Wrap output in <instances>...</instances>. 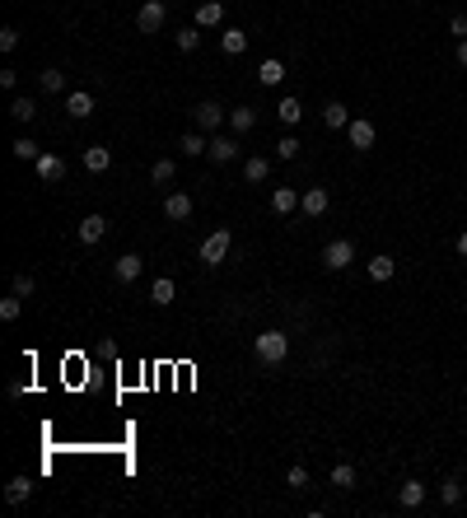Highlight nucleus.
Returning <instances> with one entry per match:
<instances>
[{"instance_id":"obj_1","label":"nucleus","mask_w":467,"mask_h":518,"mask_svg":"<svg viewBox=\"0 0 467 518\" xmlns=\"http://www.w3.org/2000/svg\"><path fill=\"white\" fill-rule=\"evenodd\" d=\"M252 355L262 364H280L290 355V336H285V331H257V336H252Z\"/></svg>"},{"instance_id":"obj_2","label":"nucleus","mask_w":467,"mask_h":518,"mask_svg":"<svg viewBox=\"0 0 467 518\" xmlns=\"http://www.w3.org/2000/svg\"><path fill=\"white\" fill-rule=\"evenodd\" d=\"M192 122H197V131H206V136H215L220 126L229 122V112L220 108V103H197V108H192Z\"/></svg>"},{"instance_id":"obj_3","label":"nucleus","mask_w":467,"mask_h":518,"mask_svg":"<svg viewBox=\"0 0 467 518\" xmlns=\"http://www.w3.org/2000/svg\"><path fill=\"white\" fill-rule=\"evenodd\" d=\"M323 262H327V271H346L355 262V243H351V238H332L323 248Z\"/></svg>"},{"instance_id":"obj_4","label":"nucleus","mask_w":467,"mask_h":518,"mask_svg":"<svg viewBox=\"0 0 467 518\" xmlns=\"http://www.w3.org/2000/svg\"><path fill=\"white\" fill-rule=\"evenodd\" d=\"M164 19H169V5H164V0H145V5L136 10V29L140 33H159Z\"/></svg>"},{"instance_id":"obj_5","label":"nucleus","mask_w":467,"mask_h":518,"mask_svg":"<svg viewBox=\"0 0 467 518\" xmlns=\"http://www.w3.org/2000/svg\"><path fill=\"white\" fill-rule=\"evenodd\" d=\"M229 243H234L229 229H215V234H210V238L201 243V262H206V267H220V262L229 257Z\"/></svg>"},{"instance_id":"obj_6","label":"nucleus","mask_w":467,"mask_h":518,"mask_svg":"<svg viewBox=\"0 0 467 518\" xmlns=\"http://www.w3.org/2000/svg\"><path fill=\"white\" fill-rule=\"evenodd\" d=\"M346 136H351V150H374V141H378L374 122H365V117H355V122L346 126Z\"/></svg>"},{"instance_id":"obj_7","label":"nucleus","mask_w":467,"mask_h":518,"mask_svg":"<svg viewBox=\"0 0 467 518\" xmlns=\"http://www.w3.org/2000/svg\"><path fill=\"white\" fill-rule=\"evenodd\" d=\"M33 168H38L43 182H61V178H66V159L61 155H38V159H33Z\"/></svg>"},{"instance_id":"obj_8","label":"nucleus","mask_w":467,"mask_h":518,"mask_svg":"<svg viewBox=\"0 0 467 518\" xmlns=\"http://www.w3.org/2000/svg\"><path fill=\"white\" fill-rule=\"evenodd\" d=\"M75 234H79V243H103V238H108V220H103V215H84Z\"/></svg>"},{"instance_id":"obj_9","label":"nucleus","mask_w":467,"mask_h":518,"mask_svg":"<svg viewBox=\"0 0 467 518\" xmlns=\"http://www.w3.org/2000/svg\"><path fill=\"white\" fill-rule=\"evenodd\" d=\"M206 155L215 159V164H229V159H238V141L234 136H210V150Z\"/></svg>"},{"instance_id":"obj_10","label":"nucleus","mask_w":467,"mask_h":518,"mask_svg":"<svg viewBox=\"0 0 467 518\" xmlns=\"http://www.w3.org/2000/svg\"><path fill=\"white\" fill-rule=\"evenodd\" d=\"M140 267H145V262H140L136 252H122V257H117V267H112V276H117L122 285H131L140 276Z\"/></svg>"},{"instance_id":"obj_11","label":"nucleus","mask_w":467,"mask_h":518,"mask_svg":"<svg viewBox=\"0 0 467 518\" xmlns=\"http://www.w3.org/2000/svg\"><path fill=\"white\" fill-rule=\"evenodd\" d=\"M84 168H89V173H108L112 168V150H108V145H89V150H84Z\"/></svg>"},{"instance_id":"obj_12","label":"nucleus","mask_w":467,"mask_h":518,"mask_svg":"<svg viewBox=\"0 0 467 518\" xmlns=\"http://www.w3.org/2000/svg\"><path fill=\"white\" fill-rule=\"evenodd\" d=\"M215 24H224V5H220V0L197 5V29H215Z\"/></svg>"},{"instance_id":"obj_13","label":"nucleus","mask_w":467,"mask_h":518,"mask_svg":"<svg viewBox=\"0 0 467 518\" xmlns=\"http://www.w3.org/2000/svg\"><path fill=\"white\" fill-rule=\"evenodd\" d=\"M164 215H169V220H178V224H183L187 215H192V196H187V191H173L169 201H164Z\"/></svg>"},{"instance_id":"obj_14","label":"nucleus","mask_w":467,"mask_h":518,"mask_svg":"<svg viewBox=\"0 0 467 518\" xmlns=\"http://www.w3.org/2000/svg\"><path fill=\"white\" fill-rule=\"evenodd\" d=\"M173 299H178V285H173L169 276H159V281L150 285V304H159V308H169Z\"/></svg>"},{"instance_id":"obj_15","label":"nucleus","mask_w":467,"mask_h":518,"mask_svg":"<svg viewBox=\"0 0 467 518\" xmlns=\"http://www.w3.org/2000/svg\"><path fill=\"white\" fill-rule=\"evenodd\" d=\"M299 210H304V215H327V191L323 187H309L304 196H299Z\"/></svg>"},{"instance_id":"obj_16","label":"nucleus","mask_w":467,"mask_h":518,"mask_svg":"<svg viewBox=\"0 0 467 518\" xmlns=\"http://www.w3.org/2000/svg\"><path fill=\"white\" fill-rule=\"evenodd\" d=\"M66 112H70L75 122H84V117H89V112H93V94H84V89H75V94L66 98Z\"/></svg>"},{"instance_id":"obj_17","label":"nucleus","mask_w":467,"mask_h":518,"mask_svg":"<svg viewBox=\"0 0 467 518\" xmlns=\"http://www.w3.org/2000/svg\"><path fill=\"white\" fill-rule=\"evenodd\" d=\"M397 500H402V509H420V504H425V486H420V481H402Z\"/></svg>"},{"instance_id":"obj_18","label":"nucleus","mask_w":467,"mask_h":518,"mask_svg":"<svg viewBox=\"0 0 467 518\" xmlns=\"http://www.w3.org/2000/svg\"><path fill=\"white\" fill-rule=\"evenodd\" d=\"M220 47L229 52V56L248 52V33H243V29H224V33H220Z\"/></svg>"},{"instance_id":"obj_19","label":"nucleus","mask_w":467,"mask_h":518,"mask_svg":"<svg viewBox=\"0 0 467 518\" xmlns=\"http://www.w3.org/2000/svg\"><path fill=\"white\" fill-rule=\"evenodd\" d=\"M210 141H206V131H187L183 141H178V155H206Z\"/></svg>"},{"instance_id":"obj_20","label":"nucleus","mask_w":467,"mask_h":518,"mask_svg":"<svg viewBox=\"0 0 467 518\" xmlns=\"http://www.w3.org/2000/svg\"><path fill=\"white\" fill-rule=\"evenodd\" d=\"M243 178H248V182H266V178H271V159L252 155L248 164H243Z\"/></svg>"},{"instance_id":"obj_21","label":"nucleus","mask_w":467,"mask_h":518,"mask_svg":"<svg viewBox=\"0 0 467 518\" xmlns=\"http://www.w3.org/2000/svg\"><path fill=\"white\" fill-rule=\"evenodd\" d=\"M392 276H397V262H392V257H374L369 262V281H392Z\"/></svg>"},{"instance_id":"obj_22","label":"nucleus","mask_w":467,"mask_h":518,"mask_svg":"<svg viewBox=\"0 0 467 518\" xmlns=\"http://www.w3.org/2000/svg\"><path fill=\"white\" fill-rule=\"evenodd\" d=\"M295 205H299V196H295L290 187H276V191H271V210H276V215H290Z\"/></svg>"},{"instance_id":"obj_23","label":"nucleus","mask_w":467,"mask_h":518,"mask_svg":"<svg viewBox=\"0 0 467 518\" xmlns=\"http://www.w3.org/2000/svg\"><path fill=\"white\" fill-rule=\"evenodd\" d=\"M276 117L285 126H299V117H304V108H299V98H280L276 103Z\"/></svg>"},{"instance_id":"obj_24","label":"nucleus","mask_w":467,"mask_h":518,"mask_svg":"<svg viewBox=\"0 0 467 518\" xmlns=\"http://www.w3.org/2000/svg\"><path fill=\"white\" fill-rule=\"evenodd\" d=\"M29 495H33V481H29V476H15V481L5 486V500H10V504H24Z\"/></svg>"},{"instance_id":"obj_25","label":"nucleus","mask_w":467,"mask_h":518,"mask_svg":"<svg viewBox=\"0 0 467 518\" xmlns=\"http://www.w3.org/2000/svg\"><path fill=\"white\" fill-rule=\"evenodd\" d=\"M257 79H262V84H280V79H285V65H280L276 56H266V61L257 65Z\"/></svg>"},{"instance_id":"obj_26","label":"nucleus","mask_w":467,"mask_h":518,"mask_svg":"<svg viewBox=\"0 0 467 518\" xmlns=\"http://www.w3.org/2000/svg\"><path fill=\"white\" fill-rule=\"evenodd\" d=\"M229 126L238 131V136H248L252 126H257V117H252V108H234V112H229Z\"/></svg>"},{"instance_id":"obj_27","label":"nucleus","mask_w":467,"mask_h":518,"mask_svg":"<svg viewBox=\"0 0 467 518\" xmlns=\"http://www.w3.org/2000/svg\"><path fill=\"white\" fill-rule=\"evenodd\" d=\"M38 84H43V94H61V89H66V75H61V70H52V65H47L43 75H38Z\"/></svg>"},{"instance_id":"obj_28","label":"nucleus","mask_w":467,"mask_h":518,"mask_svg":"<svg viewBox=\"0 0 467 518\" xmlns=\"http://www.w3.org/2000/svg\"><path fill=\"white\" fill-rule=\"evenodd\" d=\"M323 122H327V126H351V112H346V103H327V108H323Z\"/></svg>"},{"instance_id":"obj_29","label":"nucleus","mask_w":467,"mask_h":518,"mask_svg":"<svg viewBox=\"0 0 467 518\" xmlns=\"http://www.w3.org/2000/svg\"><path fill=\"white\" fill-rule=\"evenodd\" d=\"M332 486H337V490H351V486H355V467H351V462L332 467Z\"/></svg>"},{"instance_id":"obj_30","label":"nucleus","mask_w":467,"mask_h":518,"mask_svg":"<svg viewBox=\"0 0 467 518\" xmlns=\"http://www.w3.org/2000/svg\"><path fill=\"white\" fill-rule=\"evenodd\" d=\"M10 117H15V122H33V117H38L33 98H15V103H10Z\"/></svg>"},{"instance_id":"obj_31","label":"nucleus","mask_w":467,"mask_h":518,"mask_svg":"<svg viewBox=\"0 0 467 518\" xmlns=\"http://www.w3.org/2000/svg\"><path fill=\"white\" fill-rule=\"evenodd\" d=\"M439 500H444V504H458V500H463V481H458V476H449V481L439 486Z\"/></svg>"},{"instance_id":"obj_32","label":"nucleus","mask_w":467,"mask_h":518,"mask_svg":"<svg viewBox=\"0 0 467 518\" xmlns=\"http://www.w3.org/2000/svg\"><path fill=\"white\" fill-rule=\"evenodd\" d=\"M10 150H15V159H24V164H29V159H38V155H43V150H38V145H33L29 136H19V141L10 145Z\"/></svg>"},{"instance_id":"obj_33","label":"nucleus","mask_w":467,"mask_h":518,"mask_svg":"<svg viewBox=\"0 0 467 518\" xmlns=\"http://www.w3.org/2000/svg\"><path fill=\"white\" fill-rule=\"evenodd\" d=\"M24 313V299L19 295H10V299H0V317H5V322H15V317Z\"/></svg>"},{"instance_id":"obj_34","label":"nucleus","mask_w":467,"mask_h":518,"mask_svg":"<svg viewBox=\"0 0 467 518\" xmlns=\"http://www.w3.org/2000/svg\"><path fill=\"white\" fill-rule=\"evenodd\" d=\"M201 47V29H183L178 33V52H197Z\"/></svg>"},{"instance_id":"obj_35","label":"nucleus","mask_w":467,"mask_h":518,"mask_svg":"<svg viewBox=\"0 0 467 518\" xmlns=\"http://www.w3.org/2000/svg\"><path fill=\"white\" fill-rule=\"evenodd\" d=\"M285 486H290V490H304V486H309V467H299V462H295V467L285 471Z\"/></svg>"},{"instance_id":"obj_36","label":"nucleus","mask_w":467,"mask_h":518,"mask_svg":"<svg viewBox=\"0 0 467 518\" xmlns=\"http://www.w3.org/2000/svg\"><path fill=\"white\" fill-rule=\"evenodd\" d=\"M276 155H280V159H295V155H299V141H295V136H280V141H276Z\"/></svg>"},{"instance_id":"obj_37","label":"nucleus","mask_w":467,"mask_h":518,"mask_svg":"<svg viewBox=\"0 0 467 518\" xmlns=\"http://www.w3.org/2000/svg\"><path fill=\"white\" fill-rule=\"evenodd\" d=\"M150 178H155V182H173V159H159L155 168H150Z\"/></svg>"},{"instance_id":"obj_38","label":"nucleus","mask_w":467,"mask_h":518,"mask_svg":"<svg viewBox=\"0 0 467 518\" xmlns=\"http://www.w3.org/2000/svg\"><path fill=\"white\" fill-rule=\"evenodd\" d=\"M19 47V29H0V52H15Z\"/></svg>"},{"instance_id":"obj_39","label":"nucleus","mask_w":467,"mask_h":518,"mask_svg":"<svg viewBox=\"0 0 467 518\" xmlns=\"http://www.w3.org/2000/svg\"><path fill=\"white\" fill-rule=\"evenodd\" d=\"M33 290H38V285H33V276H15V295H19V299H29Z\"/></svg>"},{"instance_id":"obj_40","label":"nucleus","mask_w":467,"mask_h":518,"mask_svg":"<svg viewBox=\"0 0 467 518\" xmlns=\"http://www.w3.org/2000/svg\"><path fill=\"white\" fill-rule=\"evenodd\" d=\"M449 33H453V38H467V15H453L449 19Z\"/></svg>"},{"instance_id":"obj_41","label":"nucleus","mask_w":467,"mask_h":518,"mask_svg":"<svg viewBox=\"0 0 467 518\" xmlns=\"http://www.w3.org/2000/svg\"><path fill=\"white\" fill-rule=\"evenodd\" d=\"M458 65L467 70V38H458Z\"/></svg>"},{"instance_id":"obj_42","label":"nucleus","mask_w":467,"mask_h":518,"mask_svg":"<svg viewBox=\"0 0 467 518\" xmlns=\"http://www.w3.org/2000/svg\"><path fill=\"white\" fill-rule=\"evenodd\" d=\"M458 257H467V229L458 234Z\"/></svg>"}]
</instances>
